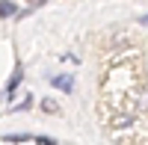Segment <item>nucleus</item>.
<instances>
[{"instance_id": "0eeeda50", "label": "nucleus", "mask_w": 148, "mask_h": 145, "mask_svg": "<svg viewBox=\"0 0 148 145\" xmlns=\"http://www.w3.org/2000/svg\"><path fill=\"white\" fill-rule=\"evenodd\" d=\"M42 110H45V113H56V104H53V101H45Z\"/></svg>"}, {"instance_id": "6e6552de", "label": "nucleus", "mask_w": 148, "mask_h": 145, "mask_svg": "<svg viewBox=\"0 0 148 145\" xmlns=\"http://www.w3.org/2000/svg\"><path fill=\"white\" fill-rule=\"evenodd\" d=\"M139 24H148V15H142V18H139Z\"/></svg>"}, {"instance_id": "f257e3e1", "label": "nucleus", "mask_w": 148, "mask_h": 145, "mask_svg": "<svg viewBox=\"0 0 148 145\" xmlns=\"http://www.w3.org/2000/svg\"><path fill=\"white\" fill-rule=\"evenodd\" d=\"M51 83H53L56 89H62V92H71V89H74V77H71V74H59V77H53Z\"/></svg>"}, {"instance_id": "7ed1b4c3", "label": "nucleus", "mask_w": 148, "mask_h": 145, "mask_svg": "<svg viewBox=\"0 0 148 145\" xmlns=\"http://www.w3.org/2000/svg\"><path fill=\"white\" fill-rule=\"evenodd\" d=\"M3 139H6V142H27L30 136H27V133H9V136H3Z\"/></svg>"}, {"instance_id": "f03ea898", "label": "nucleus", "mask_w": 148, "mask_h": 145, "mask_svg": "<svg viewBox=\"0 0 148 145\" xmlns=\"http://www.w3.org/2000/svg\"><path fill=\"white\" fill-rule=\"evenodd\" d=\"M21 80H24V74H21V68L12 74V80H9V86H6V95H12L15 92V86H21Z\"/></svg>"}, {"instance_id": "423d86ee", "label": "nucleus", "mask_w": 148, "mask_h": 145, "mask_svg": "<svg viewBox=\"0 0 148 145\" xmlns=\"http://www.w3.org/2000/svg\"><path fill=\"white\" fill-rule=\"evenodd\" d=\"M36 142H39V145H56L53 136H36Z\"/></svg>"}, {"instance_id": "39448f33", "label": "nucleus", "mask_w": 148, "mask_h": 145, "mask_svg": "<svg viewBox=\"0 0 148 145\" xmlns=\"http://www.w3.org/2000/svg\"><path fill=\"white\" fill-rule=\"evenodd\" d=\"M130 122H133V118H130V116H121V118H116V124H113V127H127Z\"/></svg>"}, {"instance_id": "20e7f679", "label": "nucleus", "mask_w": 148, "mask_h": 145, "mask_svg": "<svg viewBox=\"0 0 148 145\" xmlns=\"http://www.w3.org/2000/svg\"><path fill=\"white\" fill-rule=\"evenodd\" d=\"M0 15H3V18L15 15V6H12V3H0Z\"/></svg>"}]
</instances>
